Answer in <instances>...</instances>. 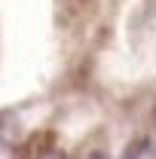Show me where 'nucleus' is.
<instances>
[]
</instances>
